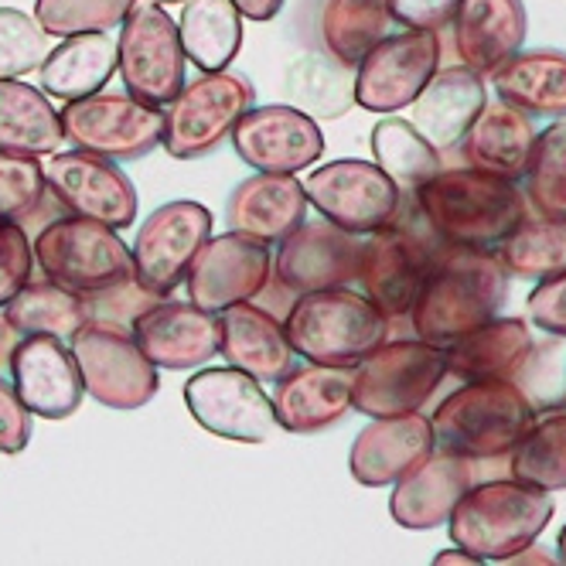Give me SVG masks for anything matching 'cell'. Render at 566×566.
<instances>
[{
  "instance_id": "27",
  "label": "cell",
  "mask_w": 566,
  "mask_h": 566,
  "mask_svg": "<svg viewBox=\"0 0 566 566\" xmlns=\"http://www.w3.org/2000/svg\"><path fill=\"white\" fill-rule=\"evenodd\" d=\"M451 28L461 65L478 75H492L515 52H522L530 18H525L522 0H461Z\"/></svg>"
},
{
  "instance_id": "52",
  "label": "cell",
  "mask_w": 566,
  "mask_h": 566,
  "mask_svg": "<svg viewBox=\"0 0 566 566\" xmlns=\"http://www.w3.org/2000/svg\"><path fill=\"white\" fill-rule=\"evenodd\" d=\"M433 563H437V566H443V563H464V566H474L478 559L458 546V549H443V553H437V556H433Z\"/></svg>"
},
{
  "instance_id": "24",
  "label": "cell",
  "mask_w": 566,
  "mask_h": 566,
  "mask_svg": "<svg viewBox=\"0 0 566 566\" xmlns=\"http://www.w3.org/2000/svg\"><path fill=\"white\" fill-rule=\"evenodd\" d=\"M433 451L430 417L402 413V417H373L366 430H358L348 471L361 489H386L396 484L410 468H417Z\"/></svg>"
},
{
  "instance_id": "28",
  "label": "cell",
  "mask_w": 566,
  "mask_h": 566,
  "mask_svg": "<svg viewBox=\"0 0 566 566\" xmlns=\"http://www.w3.org/2000/svg\"><path fill=\"white\" fill-rule=\"evenodd\" d=\"M219 352L232 369L250 373L260 382H276L294 369V348L283 335V321H276L266 307L242 301L219 311Z\"/></svg>"
},
{
  "instance_id": "13",
  "label": "cell",
  "mask_w": 566,
  "mask_h": 566,
  "mask_svg": "<svg viewBox=\"0 0 566 566\" xmlns=\"http://www.w3.org/2000/svg\"><path fill=\"white\" fill-rule=\"evenodd\" d=\"M212 235V212L191 198L168 201V206L154 209L134 239V280L144 291L157 297H171L198 256V250L206 247V239Z\"/></svg>"
},
{
  "instance_id": "37",
  "label": "cell",
  "mask_w": 566,
  "mask_h": 566,
  "mask_svg": "<svg viewBox=\"0 0 566 566\" xmlns=\"http://www.w3.org/2000/svg\"><path fill=\"white\" fill-rule=\"evenodd\" d=\"M4 314L21 335H55L72 338L90 321V304L55 280H28L24 287L4 304Z\"/></svg>"
},
{
  "instance_id": "44",
  "label": "cell",
  "mask_w": 566,
  "mask_h": 566,
  "mask_svg": "<svg viewBox=\"0 0 566 566\" xmlns=\"http://www.w3.org/2000/svg\"><path fill=\"white\" fill-rule=\"evenodd\" d=\"M49 55V34L34 14L0 8V78H21Z\"/></svg>"
},
{
  "instance_id": "45",
  "label": "cell",
  "mask_w": 566,
  "mask_h": 566,
  "mask_svg": "<svg viewBox=\"0 0 566 566\" xmlns=\"http://www.w3.org/2000/svg\"><path fill=\"white\" fill-rule=\"evenodd\" d=\"M160 297L144 291L134 276H127L124 283H116L109 291H99V294H90L86 304H90V321H109V325H119V328H130L134 317L144 314L150 304H157Z\"/></svg>"
},
{
  "instance_id": "48",
  "label": "cell",
  "mask_w": 566,
  "mask_h": 566,
  "mask_svg": "<svg viewBox=\"0 0 566 566\" xmlns=\"http://www.w3.org/2000/svg\"><path fill=\"white\" fill-rule=\"evenodd\" d=\"M34 433V417L18 399L14 386L0 376V454H21Z\"/></svg>"
},
{
  "instance_id": "26",
  "label": "cell",
  "mask_w": 566,
  "mask_h": 566,
  "mask_svg": "<svg viewBox=\"0 0 566 566\" xmlns=\"http://www.w3.org/2000/svg\"><path fill=\"white\" fill-rule=\"evenodd\" d=\"M352 376L355 369L317 366V361L291 369L283 379H276V396H273L276 427L307 437L345 420L352 410Z\"/></svg>"
},
{
  "instance_id": "18",
  "label": "cell",
  "mask_w": 566,
  "mask_h": 566,
  "mask_svg": "<svg viewBox=\"0 0 566 566\" xmlns=\"http://www.w3.org/2000/svg\"><path fill=\"white\" fill-rule=\"evenodd\" d=\"M45 181L59 206L72 216L96 219L113 229H130L137 222V188L119 168V160L90 150H55L45 165Z\"/></svg>"
},
{
  "instance_id": "9",
  "label": "cell",
  "mask_w": 566,
  "mask_h": 566,
  "mask_svg": "<svg viewBox=\"0 0 566 566\" xmlns=\"http://www.w3.org/2000/svg\"><path fill=\"white\" fill-rule=\"evenodd\" d=\"M256 103L250 78L235 72H201L168 103L165 113V147L175 160H198L229 140L239 116Z\"/></svg>"
},
{
  "instance_id": "25",
  "label": "cell",
  "mask_w": 566,
  "mask_h": 566,
  "mask_svg": "<svg viewBox=\"0 0 566 566\" xmlns=\"http://www.w3.org/2000/svg\"><path fill=\"white\" fill-rule=\"evenodd\" d=\"M484 103H489L484 78L468 65H451V69H437L407 109H410V124L420 130V137L437 154H451L461 147L468 127L484 109Z\"/></svg>"
},
{
  "instance_id": "21",
  "label": "cell",
  "mask_w": 566,
  "mask_h": 566,
  "mask_svg": "<svg viewBox=\"0 0 566 566\" xmlns=\"http://www.w3.org/2000/svg\"><path fill=\"white\" fill-rule=\"evenodd\" d=\"M130 335L137 338L140 352L154 361L157 369H198L209 358L219 355L222 332L219 314L201 311L191 301L160 297L144 314L134 317Z\"/></svg>"
},
{
  "instance_id": "30",
  "label": "cell",
  "mask_w": 566,
  "mask_h": 566,
  "mask_svg": "<svg viewBox=\"0 0 566 566\" xmlns=\"http://www.w3.org/2000/svg\"><path fill=\"white\" fill-rule=\"evenodd\" d=\"M533 147H536L533 119L522 109L495 99L484 103V109L474 116V124L468 127L458 150L464 154L471 168L489 171L505 181H518L530 171Z\"/></svg>"
},
{
  "instance_id": "8",
  "label": "cell",
  "mask_w": 566,
  "mask_h": 566,
  "mask_svg": "<svg viewBox=\"0 0 566 566\" xmlns=\"http://www.w3.org/2000/svg\"><path fill=\"white\" fill-rule=\"evenodd\" d=\"M423 222V219H420ZM443 242L423 226L399 222V216L361 239L355 280L389 321L410 317Z\"/></svg>"
},
{
  "instance_id": "7",
  "label": "cell",
  "mask_w": 566,
  "mask_h": 566,
  "mask_svg": "<svg viewBox=\"0 0 566 566\" xmlns=\"http://www.w3.org/2000/svg\"><path fill=\"white\" fill-rule=\"evenodd\" d=\"M42 273L75 294H99L134 276V260L119 229L96 219H52L31 242Z\"/></svg>"
},
{
  "instance_id": "40",
  "label": "cell",
  "mask_w": 566,
  "mask_h": 566,
  "mask_svg": "<svg viewBox=\"0 0 566 566\" xmlns=\"http://www.w3.org/2000/svg\"><path fill=\"white\" fill-rule=\"evenodd\" d=\"M509 276L549 280L566 270V222L553 219H525L502 242L499 253Z\"/></svg>"
},
{
  "instance_id": "42",
  "label": "cell",
  "mask_w": 566,
  "mask_h": 566,
  "mask_svg": "<svg viewBox=\"0 0 566 566\" xmlns=\"http://www.w3.org/2000/svg\"><path fill=\"white\" fill-rule=\"evenodd\" d=\"M137 0H34V21L49 38L113 31L124 24Z\"/></svg>"
},
{
  "instance_id": "22",
  "label": "cell",
  "mask_w": 566,
  "mask_h": 566,
  "mask_svg": "<svg viewBox=\"0 0 566 566\" xmlns=\"http://www.w3.org/2000/svg\"><path fill=\"white\" fill-rule=\"evenodd\" d=\"M11 386L31 417L69 420L83 402V376L65 338L21 335L11 355Z\"/></svg>"
},
{
  "instance_id": "41",
  "label": "cell",
  "mask_w": 566,
  "mask_h": 566,
  "mask_svg": "<svg viewBox=\"0 0 566 566\" xmlns=\"http://www.w3.org/2000/svg\"><path fill=\"white\" fill-rule=\"evenodd\" d=\"M525 201L536 219L566 222V124L536 134L533 160L525 171Z\"/></svg>"
},
{
  "instance_id": "31",
  "label": "cell",
  "mask_w": 566,
  "mask_h": 566,
  "mask_svg": "<svg viewBox=\"0 0 566 566\" xmlns=\"http://www.w3.org/2000/svg\"><path fill=\"white\" fill-rule=\"evenodd\" d=\"M536 348L530 321L522 317H492L481 328L468 332L448 345V376L461 382L474 379H515L530 366Z\"/></svg>"
},
{
  "instance_id": "51",
  "label": "cell",
  "mask_w": 566,
  "mask_h": 566,
  "mask_svg": "<svg viewBox=\"0 0 566 566\" xmlns=\"http://www.w3.org/2000/svg\"><path fill=\"white\" fill-rule=\"evenodd\" d=\"M18 342H21V332L11 325V317L4 314V307H0V366H8V361H11Z\"/></svg>"
},
{
  "instance_id": "36",
  "label": "cell",
  "mask_w": 566,
  "mask_h": 566,
  "mask_svg": "<svg viewBox=\"0 0 566 566\" xmlns=\"http://www.w3.org/2000/svg\"><path fill=\"white\" fill-rule=\"evenodd\" d=\"M178 38L195 69L222 72L242 49V14L232 0H185Z\"/></svg>"
},
{
  "instance_id": "43",
  "label": "cell",
  "mask_w": 566,
  "mask_h": 566,
  "mask_svg": "<svg viewBox=\"0 0 566 566\" xmlns=\"http://www.w3.org/2000/svg\"><path fill=\"white\" fill-rule=\"evenodd\" d=\"M49 191L45 165L34 154L0 150V222H18L31 216Z\"/></svg>"
},
{
  "instance_id": "23",
  "label": "cell",
  "mask_w": 566,
  "mask_h": 566,
  "mask_svg": "<svg viewBox=\"0 0 566 566\" xmlns=\"http://www.w3.org/2000/svg\"><path fill=\"white\" fill-rule=\"evenodd\" d=\"M471 484L474 468L468 458L451 451H430L417 468L396 481L389 495V515L396 525L413 533L440 530Z\"/></svg>"
},
{
  "instance_id": "34",
  "label": "cell",
  "mask_w": 566,
  "mask_h": 566,
  "mask_svg": "<svg viewBox=\"0 0 566 566\" xmlns=\"http://www.w3.org/2000/svg\"><path fill=\"white\" fill-rule=\"evenodd\" d=\"M392 28L389 0H321L317 11V34L325 52L355 69L366 59Z\"/></svg>"
},
{
  "instance_id": "16",
  "label": "cell",
  "mask_w": 566,
  "mask_h": 566,
  "mask_svg": "<svg viewBox=\"0 0 566 566\" xmlns=\"http://www.w3.org/2000/svg\"><path fill=\"white\" fill-rule=\"evenodd\" d=\"M307 206H314L328 222L369 235L389 226L399 212V188L389 175L369 160H332L325 168H314L304 181Z\"/></svg>"
},
{
  "instance_id": "10",
  "label": "cell",
  "mask_w": 566,
  "mask_h": 566,
  "mask_svg": "<svg viewBox=\"0 0 566 566\" xmlns=\"http://www.w3.org/2000/svg\"><path fill=\"white\" fill-rule=\"evenodd\" d=\"M69 348L75 355L78 376H83V389L106 410H140L157 396V366L140 352L130 328L109 325V321H86L69 338Z\"/></svg>"
},
{
  "instance_id": "46",
  "label": "cell",
  "mask_w": 566,
  "mask_h": 566,
  "mask_svg": "<svg viewBox=\"0 0 566 566\" xmlns=\"http://www.w3.org/2000/svg\"><path fill=\"white\" fill-rule=\"evenodd\" d=\"M34 250L18 222H0V307L31 280Z\"/></svg>"
},
{
  "instance_id": "49",
  "label": "cell",
  "mask_w": 566,
  "mask_h": 566,
  "mask_svg": "<svg viewBox=\"0 0 566 566\" xmlns=\"http://www.w3.org/2000/svg\"><path fill=\"white\" fill-rule=\"evenodd\" d=\"M392 21L413 31H443L451 28L461 0H389Z\"/></svg>"
},
{
  "instance_id": "19",
  "label": "cell",
  "mask_w": 566,
  "mask_h": 566,
  "mask_svg": "<svg viewBox=\"0 0 566 566\" xmlns=\"http://www.w3.org/2000/svg\"><path fill=\"white\" fill-rule=\"evenodd\" d=\"M361 239L335 222H301L280 239L273 256V276L287 294H314L348 287L358 273Z\"/></svg>"
},
{
  "instance_id": "17",
  "label": "cell",
  "mask_w": 566,
  "mask_h": 566,
  "mask_svg": "<svg viewBox=\"0 0 566 566\" xmlns=\"http://www.w3.org/2000/svg\"><path fill=\"white\" fill-rule=\"evenodd\" d=\"M185 407L198 427L235 443H266L276 433L273 399L242 369H201L185 382Z\"/></svg>"
},
{
  "instance_id": "2",
  "label": "cell",
  "mask_w": 566,
  "mask_h": 566,
  "mask_svg": "<svg viewBox=\"0 0 566 566\" xmlns=\"http://www.w3.org/2000/svg\"><path fill=\"white\" fill-rule=\"evenodd\" d=\"M417 212L443 247L489 250L530 216V201L515 181L478 168L437 171L417 195Z\"/></svg>"
},
{
  "instance_id": "29",
  "label": "cell",
  "mask_w": 566,
  "mask_h": 566,
  "mask_svg": "<svg viewBox=\"0 0 566 566\" xmlns=\"http://www.w3.org/2000/svg\"><path fill=\"white\" fill-rule=\"evenodd\" d=\"M307 219V195L304 181L294 175H270L256 171L239 181L226 201V222L235 232L256 235L263 242H280Z\"/></svg>"
},
{
  "instance_id": "6",
  "label": "cell",
  "mask_w": 566,
  "mask_h": 566,
  "mask_svg": "<svg viewBox=\"0 0 566 566\" xmlns=\"http://www.w3.org/2000/svg\"><path fill=\"white\" fill-rule=\"evenodd\" d=\"M443 379H448V348L423 338H386L355 366L352 407L366 417L417 413Z\"/></svg>"
},
{
  "instance_id": "33",
  "label": "cell",
  "mask_w": 566,
  "mask_h": 566,
  "mask_svg": "<svg viewBox=\"0 0 566 566\" xmlns=\"http://www.w3.org/2000/svg\"><path fill=\"white\" fill-rule=\"evenodd\" d=\"M492 78L499 99L522 109L525 116H566V52H515L492 72Z\"/></svg>"
},
{
  "instance_id": "47",
  "label": "cell",
  "mask_w": 566,
  "mask_h": 566,
  "mask_svg": "<svg viewBox=\"0 0 566 566\" xmlns=\"http://www.w3.org/2000/svg\"><path fill=\"white\" fill-rule=\"evenodd\" d=\"M525 314H530L533 328L553 338H566V270L539 280V287L525 301Z\"/></svg>"
},
{
  "instance_id": "3",
  "label": "cell",
  "mask_w": 566,
  "mask_h": 566,
  "mask_svg": "<svg viewBox=\"0 0 566 566\" xmlns=\"http://www.w3.org/2000/svg\"><path fill=\"white\" fill-rule=\"evenodd\" d=\"M556 512L553 492L533 489L518 478L471 484L448 518L451 543L478 563H509L530 549Z\"/></svg>"
},
{
  "instance_id": "15",
  "label": "cell",
  "mask_w": 566,
  "mask_h": 566,
  "mask_svg": "<svg viewBox=\"0 0 566 566\" xmlns=\"http://www.w3.org/2000/svg\"><path fill=\"white\" fill-rule=\"evenodd\" d=\"M273 276V250L270 242L247 235V232H226L209 235L206 247L191 260L185 283L188 301L201 311H226L242 301H256Z\"/></svg>"
},
{
  "instance_id": "1",
  "label": "cell",
  "mask_w": 566,
  "mask_h": 566,
  "mask_svg": "<svg viewBox=\"0 0 566 566\" xmlns=\"http://www.w3.org/2000/svg\"><path fill=\"white\" fill-rule=\"evenodd\" d=\"M509 301V270L489 250L440 247L437 263L410 311L417 338L448 348L484 321L499 317Z\"/></svg>"
},
{
  "instance_id": "38",
  "label": "cell",
  "mask_w": 566,
  "mask_h": 566,
  "mask_svg": "<svg viewBox=\"0 0 566 566\" xmlns=\"http://www.w3.org/2000/svg\"><path fill=\"white\" fill-rule=\"evenodd\" d=\"M373 157L376 165L389 175V181L399 188V195H417L443 165L440 154L420 137V130L410 119L382 116L373 127Z\"/></svg>"
},
{
  "instance_id": "20",
  "label": "cell",
  "mask_w": 566,
  "mask_h": 566,
  "mask_svg": "<svg viewBox=\"0 0 566 566\" xmlns=\"http://www.w3.org/2000/svg\"><path fill=\"white\" fill-rule=\"evenodd\" d=\"M229 137L250 168L270 175H297L325 154V134L297 106H250Z\"/></svg>"
},
{
  "instance_id": "14",
  "label": "cell",
  "mask_w": 566,
  "mask_h": 566,
  "mask_svg": "<svg viewBox=\"0 0 566 566\" xmlns=\"http://www.w3.org/2000/svg\"><path fill=\"white\" fill-rule=\"evenodd\" d=\"M352 99L366 113H399L407 109L430 75L440 69L437 31H396L355 65Z\"/></svg>"
},
{
  "instance_id": "53",
  "label": "cell",
  "mask_w": 566,
  "mask_h": 566,
  "mask_svg": "<svg viewBox=\"0 0 566 566\" xmlns=\"http://www.w3.org/2000/svg\"><path fill=\"white\" fill-rule=\"evenodd\" d=\"M556 556H559V563H566V525H563V530H559V536H556Z\"/></svg>"
},
{
  "instance_id": "54",
  "label": "cell",
  "mask_w": 566,
  "mask_h": 566,
  "mask_svg": "<svg viewBox=\"0 0 566 566\" xmlns=\"http://www.w3.org/2000/svg\"><path fill=\"white\" fill-rule=\"evenodd\" d=\"M144 4H157V8H168V4H185V0H144Z\"/></svg>"
},
{
  "instance_id": "32",
  "label": "cell",
  "mask_w": 566,
  "mask_h": 566,
  "mask_svg": "<svg viewBox=\"0 0 566 566\" xmlns=\"http://www.w3.org/2000/svg\"><path fill=\"white\" fill-rule=\"evenodd\" d=\"M116 72V42L106 31L59 38V45L38 65V86L62 103L103 93Z\"/></svg>"
},
{
  "instance_id": "35",
  "label": "cell",
  "mask_w": 566,
  "mask_h": 566,
  "mask_svg": "<svg viewBox=\"0 0 566 566\" xmlns=\"http://www.w3.org/2000/svg\"><path fill=\"white\" fill-rule=\"evenodd\" d=\"M59 109L49 96L21 78H0V150L8 154H55L62 144Z\"/></svg>"
},
{
  "instance_id": "5",
  "label": "cell",
  "mask_w": 566,
  "mask_h": 566,
  "mask_svg": "<svg viewBox=\"0 0 566 566\" xmlns=\"http://www.w3.org/2000/svg\"><path fill=\"white\" fill-rule=\"evenodd\" d=\"M294 355L317 366L355 369L389 338V317L366 297L345 287L301 294L283 321Z\"/></svg>"
},
{
  "instance_id": "4",
  "label": "cell",
  "mask_w": 566,
  "mask_h": 566,
  "mask_svg": "<svg viewBox=\"0 0 566 566\" xmlns=\"http://www.w3.org/2000/svg\"><path fill=\"white\" fill-rule=\"evenodd\" d=\"M536 407L512 379H474L454 389L430 417L433 448L468 461H492L509 454L533 427Z\"/></svg>"
},
{
  "instance_id": "12",
  "label": "cell",
  "mask_w": 566,
  "mask_h": 566,
  "mask_svg": "<svg viewBox=\"0 0 566 566\" xmlns=\"http://www.w3.org/2000/svg\"><path fill=\"white\" fill-rule=\"evenodd\" d=\"M185 62L171 14L157 4H134L116 38V72L127 93L150 106H168L185 86Z\"/></svg>"
},
{
  "instance_id": "39",
  "label": "cell",
  "mask_w": 566,
  "mask_h": 566,
  "mask_svg": "<svg viewBox=\"0 0 566 566\" xmlns=\"http://www.w3.org/2000/svg\"><path fill=\"white\" fill-rule=\"evenodd\" d=\"M509 454L512 478L543 492H566V410L533 420Z\"/></svg>"
},
{
  "instance_id": "11",
  "label": "cell",
  "mask_w": 566,
  "mask_h": 566,
  "mask_svg": "<svg viewBox=\"0 0 566 566\" xmlns=\"http://www.w3.org/2000/svg\"><path fill=\"white\" fill-rule=\"evenodd\" d=\"M62 137L109 160H140L165 140V106L116 93H93L59 109Z\"/></svg>"
},
{
  "instance_id": "50",
  "label": "cell",
  "mask_w": 566,
  "mask_h": 566,
  "mask_svg": "<svg viewBox=\"0 0 566 566\" xmlns=\"http://www.w3.org/2000/svg\"><path fill=\"white\" fill-rule=\"evenodd\" d=\"M232 4H235V11L242 18L263 24V21H273L283 11V4H287V0H232Z\"/></svg>"
}]
</instances>
